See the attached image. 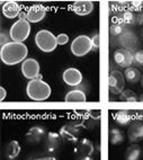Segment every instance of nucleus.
I'll return each instance as SVG.
<instances>
[{"label": "nucleus", "instance_id": "obj_5", "mask_svg": "<svg viewBox=\"0 0 143 160\" xmlns=\"http://www.w3.org/2000/svg\"><path fill=\"white\" fill-rule=\"evenodd\" d=\"M29 33H31V25H29L28 20L18 19L12 26L10 32H9V35H10V38L14 42L23 43L24 41L28 37Z\"/></svg>", "mask_w": 143, "mask_h": 160}, {"label": "nucleus", "instance_id": "obj_33", "mask_svg": "<svg viewBox=\"0 0 143 160\" xmlns=\"http://www.w3.org/2000/svg\"><path fill=\"white\" fill-rule=\"evenodd\" d=\"M6 89L3 88V87H1V88H0V99L1 100H3L5 99V98H6Z\"/></svg>", "mask_w": 143, "mask_h": 160}, {"label": "nucleus", "instance_id": "obj_12", "mask_svg": "<svg viewBox=\"0 0 143 160\" xmlns=\"http://www.w3.org/2000/svg\"><path fill=\"white\" fill-rule=\"evenodd\" d=\"M61 144H62V138H61L60 133H57V132L47 133V137H46V153L53 156L60 149Z\"/></svg>", "mask_w": 143, "mask_h": 160}, {"label": "nucleus", "instance_id": "obj_32", "mask_svg": "<svg viewBox=\"0 0 143 160\" xmlns=\"http://www.w3.org/2000/svg\"><path fill=\"white\" fill-rule=\"evenodd\" d=\"M136 24L137 25H143V12L136 16Z\"/></svg>", "mask_w": 143, "mask_h": 160}, {"label": "nucleus", "instance_id": "obj_17", "mask_svg": "<svg viewBox=\"0 0 143 160\" xmlns=\"http://www.w3.org/2000/svg\"><path fill=\"white\" fill-rule=\"evenodd\" d=\"M22 8L16 1H7L2 6V14L7 18H15L19 16Z\"/></svg>", "mask_w": 143, "mask_h": 160}, {"label": "nucleus", "instance_id": "obj_11", "mask_svg": "<svg viewBox=\"0 0 143 160\" xmlns=\"http://www.w3.org/2000/svg\"><path fill=\"white\" fill-rule=\"evenodd\" d=\"M46 135V130L42 125H34L26 133V141L29 144H38Z\"/></svg>", "mask_w": 143, "mask_h": 160}, {"label": "nucleus", "instance_id": "obj_8", "mask_svg": "<svg viewBox=\"0 0 143 160\" xmlns=\"http://www.w3.org/2000/svg\"><path fill=\"white\" fill-rule=\"evenodd\" d=\"M22 73L29 80L43 79V77L40 74V64L35 59H26L22 63Z\"/></svg>", "mask_w": 143, "mask_h": 160}, {"label": "nucleus", "instance_id": "obj_28", "mask_svg": "<svg viewBox=\"0 0 143 160\" xmlns=\"http://www.w3.org/2000/svg\"><path fill=\"white\" fill-rule=\"evenodd\" d=\"M69 42V36L64 33H61L57 36V45H64Z\"/></svg>", "mask_w": 143, "mask_h": 160}, {"label": "nucleus", "instance_id": "obj_6", "mask_svg": "<svg viewBox=\"0 0 143 160\" xmlns=\"http://www.w3.org/2000/svg\"><path fill=\"white\" fill-rule=\"evenodd\" d=\"M92 50L91 37L87 35H79L71 44V52L76 57H83Z\"/></svg>", "mask_w": 143, "mask_h": 160}, {"label": "nucleus", "instance_id": "obj_22", "mask_svg": "<svg viewBox=\"0 0 143 160\" xmlns=\"http://www.w3.org/2000/svg\"><path fill=\"white\" fill-rule=\"evenodd\" d=\"M86 94L79 89H73L66 95L67 102H86Z\"/></svg>", "mask_w": 143, "mask_h": 160}, {"label": "nucleus", "instance_id": "obj_30", "mask_svg": "<svg viewBox=\"0 0 143 160\" xmlns=\"http://www.w3.org/2000/svg\"><path fill=\"white\" fill-rule=\"evenodd\" d=\"M91 43H92V50H98L99 48V34L96 33L91 37Z\"/></svg>", "mask_w": 143, "mask_h": 160}, {"label": "nucleus", "instance_id": "obj_10", "mask_svg": "<svg viewBox=\"0 0 143 160\" xmlns=\"http://www.w3.org/2000/svg\"><path fill=\"white\" fill-rule=\"evenodd\" d=\"M127 137L131 143L143 141V120H135L127 130Z\"/></svg>", "mask_w": 143, "mask_h": 160}, {"label": "nucleus", "instance_id": "obj_3", "mask_svg": "<svg viewBox=\"0 0 143 160\" xmlns=\"http://www.w3.org/2000/svg\"><path fill=\"white\" fill-rule=\"evenodd\" d=\"M35 43L37 48L43 52H52L57 48V37L51 32L42 29L35 35Z\"/></svg>", "mask_w": 143, "mask_h": 160}, {"label": "nucleus", "instance_id": "obj_19", "mask_svg": "<svg viewBox=\"0 0 143 160\" xmlns=\"http://www.w3.org/2000/svg\"><path fill=\"white\" fill-rule=\"evenodd\" d=\"M20 153V146L19 142L16 140H12L7 144L6 147V157L9 160H14L19 156Z\"/></svg>", "mask_w": 143, "mask_h": 160}, {"label": "nucleus", "instance_id": "obj_25", "mask_svg": "<svg viewBox=\"0 0 143 160\" xmlns=\"http://www.w3.org/2000/svg\"><path fill=\"white\" fill-rule=\"evenodd\" d=\"M120 99L123 102H136L139 100V96L135 92H133L132 90H124L122 94L120 95Z\"/></svg>", "mask_w": 143, "mask_h": 160}, {"label": "nucleus", "instance_id": "obj_35", "mask_svg": "<svg viewBox=\"0 0 143 160\" xmlns=\"http://www.w3.org/2000/svg\"><path fill=\"white\" fill-rule=\"evenodd\" d=\"M80 160H92V158H83V159H80Z\"/></svg>", "mask_w": 143, "mask_h": 160}, {"label": "nucleus", "instance_id": "obj_26", "mask_svg": "<svg viewBox=\"0 0 143 160\" xmlns=\"http://www.w3.org/2000/svg\"><path fill=\"white\" fill-rule=\"evenodd\" d=\"M109 31H111V34L113 35V36H118V35H122L123 34V25L122 24H112V26H111V28H109Z\"/></svg>", "mask_w": 143, "mask_h": 160}, {"label": "nucleus", "instance_id": "obj_16", "mask_svg": "<svg viewBox=\"0 0 143 160\" xmlns=\"http://www.w3.org/2000/svg\"><path fill=\"white\" fill-rule=\"evenodd\" d=\"M92 9H94V2L89 0H79L72 5V10L80 16H86L90 14Z\"/></svg>", "mask_w": 143, "mask_h": 160}, {"label": "nucleus", "instance_id": "obj_34", "mask_svg": "<svg viewBox=\"0 0 143 160\" xmlns=\"http://www.w3.org/2000/svg\"><path fill=\"white\" fill-rule=\"evenodd\" d=\"M139 100H140V102H143V94H141L140 96H139Z\"/></svg>", "mask_w": 143, "mask_h": 160}, {"label": "nucleus", "instance_id": "obj_7", "mask_svg": "<svg viewBox=\"0 0 143 160\" xmlns=\"http://www.w3.org/2000/svg\"><path fill=\"white\" fill-rule=\"evenodd\" d=\"M125 77L124 73L121 71L113 69L109 72L108 76V88L109 92L114 95H121L124 92V87H125Z\"/></svg>", "mask_w": 143, "mask_h": 160}, {"label": "nucleus", "instance_id": "obj_21", "mask_svg": "<svg viewBox=\"0 0 143 160\" xmlns=\"http://www.w3.org/2000/svg\"><path fill=\"white\" fill-rule=\"evenodd\" d=\"M124 77L129 81L130 83H136L137 81L141 80V73L139 71V69L134 68V67H130L126 68L124 71Z\"/></svg>", "mask_w": 143, "mask_h": 160}, {"label": "nucleus", "instance_id": "obj_23", "mask_svg": "<svg viewBox=\"0 0 143 160\" xmlns=\"http://www.w3.org/2000/svg\"><path fill=\"white\" fill-rule=\"evenodd\" d=\"M109 141L112 144H121L124 142V135L123 133L116 128H112L109 130Z\"/></svg>", "mask_w": 143, "mask_h": 160}, {"label": "nucleus", "instance_id": "obj_31", "mask_svg": "<svg viewBox=\"0 0 143 160\" xmlns=\"http://www.w3.org/2000/svg\"><path fill=\"white\" fill-rule=\"evenodd\" d=\"M142 6H143V2H141V1H134V2L132 3L131 9H133V10H141Z\"/></svg>", "mask_w": 143, "mask_h": 160}, {"label": "nucleus", "instance_id": "obj_36", "mask_svg": "<svg viewBox=\"0 0 143 160\" xmlns=\"http://www.w3.org/2000/svg\"><path fill=\"white\" fill-rule=\"evenodd\" d=\"M141 85H142V87H143V76L141 77Z\"/></svg>", "mask_w": 143, "mask_h": 160}, {"label": "nucleus", "instance_id": "obj_24", "mask_svg": "<svg viewBox=\"0 0 143 160\" xmlns=\"http://www.w3.org/2000/svg\"><path fill=\"white\" fill-rule=\"evenodd\" d=\"M121 17H122L123 25H133V24H136V15L132 12V10L124 12Z\"/></svg>", "mask_w": 143, "mask_h": 160}, {"label": "nucleus", "instance_id": "obj_20", "mask_svg": "<svg viewBox=\"0 0 143 160\" xmlns=\"http://www.w3.org/2000/svg\"><path fill=\"white\" fill-rule=\"evenodd\" d=\"M142 154V149L139 144H131L126 149L125 152V160H140Z\"/></svg>", "mask_w": 143, "mask_h": 160}, {"label": "nucleus", "instance_id": "obj_15", "mask_svg": "<svg viewBox=\"0 0 143 160\" xmlns=\"http://www.w3.org/2000/svg\"><path fill=\"white\" fill-rule=\"evenodd\" d=\"M46 8L43 5H34L27 10V20L29 23H38L45 17Z\"/></svg>", "mask_w": 143, "mask_h": 160}, {"label": "nucleus", "instance_id": "obj_18", "mask_svg": "<svg viewBox=\"0 0 143 160\" xmlns=\"http://www.w3.org/2000/svg\"><path fill=\"white\" fill-rule=\"evenodd\" d=\"M115 122L121 126H127L133 123V114L127 111H118L114 114Z\"/></svg>", "mask_w": 143, "mask_h": 160}, {"label": "nucleus", "instance_id": "obj_2", "mask_svg": "<svg viewBox=\"0 0 143 160\" xmlns=\"http://www.w3.org/2000/svg\"><path fill=\"white\" fill-rule=\"evenodd\" d=\"M26 92L31 99L42 102L51 96V87L45 81H43V79L29 80L26 87Z\"/></svg>", "mask_w": 143, "mask_h": 160}, {"label": "nucleus", "instance_id": "obj_37", "mask_svg": "<svg viewBox=\"0 0 143 160\" xmlns=\"http://www.w3.org/2000/svg\"><path fill=\"white\" fill-rule=\"evenodd\" d=\"M142 154H143V149H142Z\"/></svg>", "mask_w": 143, "mask_h": 160}, {"label": "nucleus", "instance_id": "obj_13", "mask_svg": "<svg viewBox=\"0 0 143 160\" xmlns=\"http://www.w3.org/2000/svg\"><path fill=\"white\" fill-rule=\"evenodd\" d=\"M94 150V144L88 139H81L76 147V153L79 154V160L83 158H91Z\"/></svg>", "mask_w": 143, "mask_h": 160}, {"label": "nucleus", "instance_id": "obj_9", "mask_svg": "<svg viewBox=\"0 0 143 160\" xmlns=\"http://www.w3.org/2000/svg\"><path fill=\"white\" fill-rule=\"evenodd\" d=\"M114 61L121 68H130L134 63V54L129 49H117L114 52Z\"/></svg>", "mask_w": 143, "mask_h": 160}, {"label": "nucleus", "instance_id": "obj_4", "mask_svg": "<svg viewBox=\"0 0 143 160\" xmlns=\"http://www.w3.org/2000/svg\"><path fill=\"white\" fill-rule=\"evenodd\" d=\"M83 123L82 122H70V123L63 125L60 130V135L63 140L69 141L72 143H78L79 142V135L81 134V132L83 130Z\"/></svg>", "mask_w": 143, "mask_h": 160}, {"label": "nucleus", "instance_id": "obj_29", "mask_svg": "<svg viewBox=\"0 0 143 160\" xmlns=\"http://www.w3.org/2000/svg\"><path fill=\"white\" fill-rule=\"evenodd\" d=\"M28 160H57V158L54 156L46 153L45 156H35V157H32Z\"/></svg>", "mask_w": 143, "mask_h": 160}, {"label": "nucleus", "instance_id": "obj_1", "mask_svg": "<svg viewBox=\"0 0 143 160\" xmlns=\"http://www.w3.org/2000/svg\"><path fill=\"white\" fill-rule=\"evenodd\" d=\"M28 54L27 46L18 42H9L1 48L0 57L1 60L7 66H15L19 62H24L25 58Z\"/></svg>", "mask_w": 143, "mask_h": 160}, {"label": "nucleus", "instance_id": "obj_27", "mask_svg": "<svg viewBox=\"0 0 143 160\" xmlns=\"http://www.w3.org/2000/svg\"><path fill=\"white\" fill-rule=\"evenodd\" d=\"M134 63L137 66L143 67V50H139L134 53Z\"/></svg>", "mask_w": 143, "mask_h": 160}, {"label": "nucleus", "instance_id": "obj_14", "mask_svg": "<svg viewBox=\"0 0 143 160\" xmlns=\"http://www.w3.org/2000/svg\"><path fill=\"white\" fill-rule=\"evenodd\" d=\"M62 78L64 82L69 86H78L82 81V74L81 72L76 68H69L63 72Z\"/></svg>", "mask_w": 143, "mask_h": 160}]
</instances>
